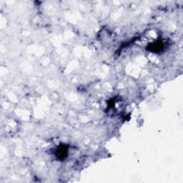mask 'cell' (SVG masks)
I'll use <instances>...</instances> for the list:
<instances>
[{
	"label": "cell",
	"instance_id": "obj_1",
	"mask_svg": "<svg viewBox=\"0 0 183 183\" xmlns=\"http://www.w3.org/2000/svg\"><path fill=\"white\" fill-rule=\"evenodd\" d=\"M67 148L65 146V145H61L59 146V147L57 149V153L56 155L58 158H59L60 160H63L65 157L67 156Z\"/></svg>",
	"mask_w": 183,
	"mask_h": 183
},
{
	"label": "cell",
	"instance_id": "obj_2",
	"mask_svg": "<svg viewBox=\"0 0 183 183\" xmlns=\"http://www.w3.org/2000/svg\"><path fill=\"white\" fill-rule=\"evenodd\" d=\"M163 47V44H162L161 42H156L155 44H153V47H152V48H151L150 50L153 52L160 51V50H162Z\"/></svg>",
	"mask_w": 183,
	"mask_h": 183
}]
</instances>
